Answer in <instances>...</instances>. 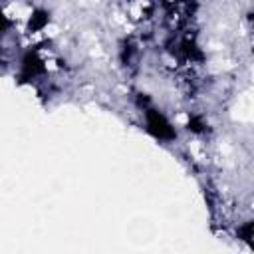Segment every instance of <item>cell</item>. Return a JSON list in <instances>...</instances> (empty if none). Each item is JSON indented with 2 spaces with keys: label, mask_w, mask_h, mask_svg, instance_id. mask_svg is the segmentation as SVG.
Here are the masks:
<instances>
[{
  "label": "cell",
  "mask_w": 254,
  "mask_h": 254,
  "mask_svg": "<svg viewBox=\"0 0 254 254\" xmlns=\"http://www.w3.org/2000/svg\"><path fill=\"white\" fill-rule=\"evenodd\" d=\"M145 123H147V129L159 139H173L175 137L171 123L165 119V115L161 111H157L153 107L145 109Z\"/></svg>",
  "instance_id": "cell-1"
}]
</instances>
